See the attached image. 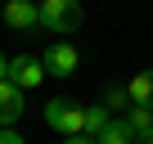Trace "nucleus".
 Instances as JSON below:
<instances>
[{
	"instance_id": "nucleus-1",
	"label": "nucleus",
	"mask_w": 153,
	"mask_h": 144,
	"mask_svg": "<svg viewBox=\"0 0 153 144\" xmlns=\"http://www.w3.org/2000/svg\"><path fill=\"white\" fill-rule=\"evenodd\" d=\"M81 0H41V27L54 36H72L81 27Z\"/></svg>"
},
{
	"instance_id": "nucleus-2",
	"label": "nucleus",
	"mask_w": 153,
	"mask_h": 144,
	"mask_svg": "<svg viewBox=\"0 0 153 144\" xmlns=\"http://www.w3.org/2000/svg\"><path fill=\"white\" fill-rule=\"evenodd\" d=\"M81 113H86L81 104H76V99H63V95L45 104V122H50V126H54V131H59L63 140L81 135Z\"/></svg>"
},
{
	"instance_id": "nucleus-3",
	"label": "nucleus",
	"mask_w": 153,
	"mask_h": 144,
	"mask_svg": "<svg viewBox=\"0 0 153 144\" xmlns=\"http://www.w3.org/2000/svg\"><path fill=\"white\" fill-rule=\"evenodd\" d=\"M41 77H45V63H41L36 54H14V59L5 63V81H14L23 95H27L32 86H41Z\"/></svg>"
},
{
	"instance_id": "nucleus-4",
	"label": "nucleus",
	"mask_w": 153,
	"mask_h": 144,
	"mask_svg": "<svg viewBox=\"0 0 153 144\" xmlns=\"http://www.w3.org/2000/svg\"><path fill=\"white\" fill-rule=\"evenodd\" d=\"M45 77H76V63H81V54H76V45H68V41H54L50 50H45Z\"/></svg>"
},
{
	"instance_id": "nucleus-5",
	"label": "nucleus",
	"mask_w": 153,
	"mask_h": 144,
	"mask_svg": "<svg viewBox=\"0 0 153 144\" xmlns=\"http://www.w3.org/2000/svg\"><path fill=\"white\" fill-rule=\"evenodd\" d=\"M5 23L14 27V32H41V5L36 0H9L5 5Z\"/></svg>"
},
{
	"instance_id": "nucleus-6",
	"label": "nucleus",
	"mask_w": 153,
	"mask_h": 144,
	"mask_svg": "<svg viewBox=\"0 0 153 144\" xmlns=\"http://www.w3.org/2000/svg\"><path fill=\"white\" fill-rule=\"evenodd\" d=\"M27 113V95L14 81H0V131H14V122Z\"/></svg>"
},
{
	"instance_id": "nucleus-7",
	"label": "nucleus",
	"mask_w": 153,
	"mask_h": 144,
	"mask_svg": "<svg viewBox=\"0 0 153 144\" xmlns=\"http://www.w3.org/2000/svg\"><path fill=\"white\" fill-rule=\"evenodd\" d=\"M126 95H131V104H140V108H153V68L135 72V77L126 81Z\"/></svg>"
},
{
	"instance_id": "nucleus-8",
	"label": "nucleus",
	"mask_w": 153,
	"mask_h": 144,
	"mask_svg": "<svg viewBox=\"0 0 153 144\" xmlns=\"http://www.w3.org/2000/svg\"><path fill=\"white\" fill-rule=\"evenodd\" d=\"M108 122H113V113H108L104 104H90V108L81 113V135H90V140H99V135L108 131Z\"/></svg>"
},
{
	"instance_id": "nucleus-9",
	"label": "nucleus",
	"mask_w": 153,
	"mask_h": 144,
	"mask_svg": "<svg viewBox=\"0 0 153 144\" xmlns=\"http://www.w3.org/2000/svg\"><path fill=\"white\" fill-rule=\"evenodd\" d=\"M122 122H126V126H131V135L140 140V135H149V131H153V108H140V104H131Z\"/></svg>"
},
{
	"instance_id": "nucleus-10",
	"label": "nucleus",
	"mask_w": 153,
	"mask_h": 144,
	"mask_svg": "<svg viewBox=\"0 0 153 144\" xmlns=\"http://www.w3.org/2000/svg\"><path fill=\"white\" fill-rule=\"evenodd\" d=\"M95 144H135V135H131V126H126L122 117H113V122H108V131H104Z\"/></svg>"
},
{
	"instance_id": "nucleus-11",
	"label": "nucleus",
	"mask_w": 153,
	"mask_h": 144,
	"mask_svg": "<svg viewBox=\"0 0 153 144\" xmlns=\"http://www.w3.org/2000/svg\"><path fill=\"white\" fill-rule=\"evenodd\" d=\"M104 108H108L113 117H117V113L126 117V108H131V95H126V86H108V90H104Z\"/></svg>"
},
{
	"instance_id": "nucleus-12",
	"label": "nucleus",
	"mask_w": 153,
	"mask_h": 144,
	"mask_svg": "<svg viewBox=\"0 0 153 144\" xmlns=\"http://www.w3.org/2000/svg\"><path fill=\"white\" fill-rule=\"evenodd\" d=\"M0 144H27V140H23L18 131H0Z\"/></svg>"
},
{
	"instance_id": "nucleus-13",
	"label": "nucleus",
	"mask_w": 153,
	"mask_h": 144,
	"mask_svg": "<svg viewBox=\"0 0 153 144\" xmlns=\"http://www.w3.org/2000/svg\"><path fill=\"white\" fill-rule=\"evenodd\" d=\"M63 144H95L90 135H72V140H63Z\"/></svg>"
},
{
	"instance_id": "nucleus-14",
	"label": "nucleus",
	"mask_w": 153,
	"mask_h": 144,
	"mask_svg": "<svg viewBox=\"0 0 153 144\" xmlns=\"http://www.w3.org/2000/svg\"><path fill=\"white\" fill-rule=\"evenodd\" d=\"M135 144H153V131H149V135H140V140H135Z\"/></svg>"
},
{
	"instance_id": "nucleus-15",
	"label": "nucleus",
	"mask_w": 153,
	"mask_h": 144,
	"mask_svg": "<svg viewBox=\"0 0 153 144\" xmlns=\"http://www.w3.org/2000/svg\"><path fill=\"white\" fill-rule=\"evenodd\" d=\"M5 63H9V59H5V54H0V81H5Z\"/></svg>"
},
{
	"instance_id": "nucleus-16",
	"label": "nucleus",
	"mask_w": 153,
	"mask_h": 144,
	"mask_svg": "<svg viewBox=\"0 0 153 144\" xmlns=\"http://www.w3.org/2000/svg\"><path fill=\"white\" fill-rule=\"evenodd\" d=\"M5 5H9V0H0V9H5Z\"/></svg>"
},
{
	"instance_id": "nucleus-17",
	"label": "nucleus",
	"mask_w": 153,
	"mask_h": 144,
	"mask_svg": "<svg viewBox=\"0 0 153 144\" xmlns=\"http://www.w3.org/2000/svg\"><path fill=\"white\" fill-rule=\"evenodd\" d=\"M36 5H41V0H36Z\"/></svg>"
}]
</instances>
